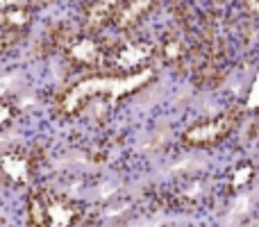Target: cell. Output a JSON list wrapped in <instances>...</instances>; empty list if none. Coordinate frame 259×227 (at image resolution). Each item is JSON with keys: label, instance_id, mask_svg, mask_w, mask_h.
I'll return each mask as SVG.
<instances>
[{"label": "cell", "instance_id": "4", "mask_svg": "<svg viewBox=\"0 0 259 227\" xmlns=\"http://www.w3.org/2000/svg\"><path fill=\"white\" fill-rule=\"evenodd\" d=\"M191 48L184 41V34L178 30H170L161 39V62L170 68H184L189 62Z\"/></svg>", "mask_w": 259, "mask_h": 227}, {"label": "cell", "instance_id": "7", "mask_svg": "<svg viewBox=\"0 0 259 227\" xmlns=\"http://www.w3.org/2000/svg\"><path fill=\"white\" fill-rule=\"evenodd\" d=\"M27 30H14V27H3L0 30V50L3 53H9L14 46H18L23 39H25Z\"/></svg>", "mask_w": 259, "mask_h": 227}, {"label": "cell", "instance_id": "6", "mask_svg": "<svg viewBox=\"0 0 259 227\" xmlns=\"http://www.w3.org/2000/svg\"><path fill=\"white\" fill-rule=\"evenodd\" d=\"M27 220H30V225H36V227L53 225L50 207L41 193H30V198H27Z\"/></svg>", "mask_w": 259, "mask_h": 227}, {"label": "cell", "instance_id": "3", "mask_svg": "<svg viewBox=\"0 0 259 227\" xmlns=\"http://www.w3.org/2000/svg\"><path fill=\"white\" fill-rule=\"evenodd\" d=\"M161 0H127L121 9L116 12V18H114V25L118 30L127 32L132 27H137L143 18H148L157 7H159Z\"/></svg>", "mask_w": 259, "mask_h": 227}, {"label": "cell", "instance_id": "9", "mask_svg": "<svg viewBox=\"0 0 259 227\" xmlns=\"http://www.w3.org/2000/svg\"><path fill=\"white\" fill-rule=\"evenodd\" d=\"M9 120H12V107L9 103H3V127H7Z\"/></svg>", "mask_w": 259, "mask_h": 227}, {"label": "cell", "instance_id": "5", "mask_svg": "<svg viewBox=\"0 0 259 227\" xmlns=\"http://www.w3.org/2000/svg\"><path fill=\"white\" fill-rule=\"evenodd\" d=\"M32 9L25 5H9L0 14V25L3 27H14V30H27L32 23Z\"/></svg>", "mask_w": 259, "mask_h": 227}, {"label": "cell", "instance_id": "8", "mask_svg": "<svg viewBox=\"0 0 259 227\" xmlns=\"http://www.w3.org/2000/svg\"><path fill=\"white\" fill-rule=\"evenodd\" d=\"M241 7L248 16H259V0H241Z\"/></svg>", "mask_w": 259, "mask_h": 227}, {"label": "cell", "instance_id": "1", "mask_svg": "<svg viewBox=\"0 0 259 227\" xmlns=\"http://www.w3.org/2000/svg\"><path fill=\"white\" fill-rule=\"evenodd\" d=\"M241 116H243V109L239 107V105H232V107H228L223 114L216 116V118L191 125V127L182 134V141L193 148L216 146V143H221L223 139H228L230 134L234 132V127L241 123Z\"/></svg>", "mask_w": 259, "mask_h": 227}, {"label": "cell", "instance_id": "2", "mask_svg": "<svg viewBox=\"0 0 259 227\" xmlns=\"http://www.w3.org/2000/svg\"><path fill=\"white\" fill-rule=\"evenodd\" d=\"M77 43V32L73 30L66 23H57V25L48 27L44 36L39 41V55L41 57H50L55 53H62V50H68Z\"/></svg>", "mask_w": 259, "mask_h": 227}]
</instances>
